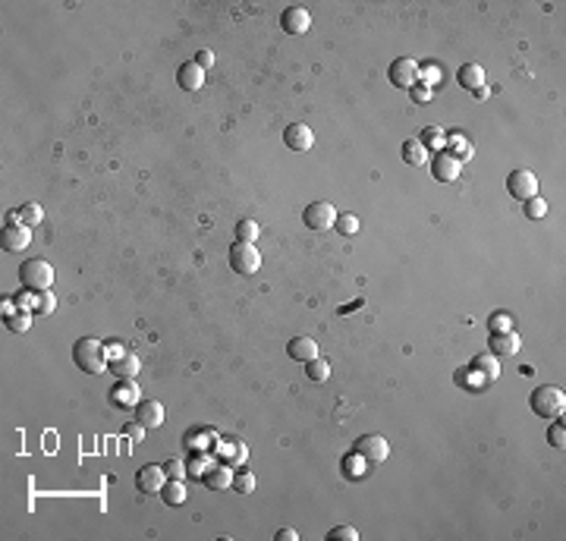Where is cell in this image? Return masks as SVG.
<instances>
[{"label":"cell","instance_id":"6da1fadb","mask_svg":"<svg viewBox=\"0 0 566 541\" xmlns=\"http://www.w3.org/2000/svg\"><path fill=\"white\" fill-rule=\"evenodd\" d=\"M73 362L82 371H88V375H104V371L110 368L107 349H104L101 340H94V337L76 340V347H73Z\"/></svg>","mask_w":566,"mask_h":541},{"label":"cell","instance_id":"7a4b0ae2","mask_svg":"<svg viewBox=\"0 0 566 541\" xmlns=\"http://www.w3.org/2000/svg\"><path fill=\"white\" fill-rule=\"evenodd\" d=\"M528 406H532V412H535V416H541V418H563V412H566V394L560 390V387L544 384V387H538L535 394H532Z\"/></svg>","mask_w":566,"mask_h":541},{"label":"cell","instance_id":"3957f363","mask_svg":"<svg viewBox=\"0 0 566 541\" xmlns=\"http://www.w3.org/2000/svg\"><path fill=\"white\" fill-rule=\"evenodd\" d=\"M19 280H23L25 290L31 293H47L54 286V268L44 262V258H31L19 268Z\"/></svg>","mask_w":566,"mask_h":541},{"label":"cell","instance_id":"277c9868","mask_svg":"<svg viewBox=\"0 0 566 541\" xmlns=\"http://www.w3.org/2000/svg\"><path fill=\"white\" fill-rule=\"evenodd\" d=\"M230 268L236 270V274H258V268H261V252H258L252 242H236V246H230Z\"/></svg>","mask_w":566,"mask_h":541},{"label":"cell","instance_id":"5b68a950","mask_svg":"<svg viewBox=\"0 0 566 541\" xmlns=\"http://www.w3.org/2000/svg\"><path fill=\"white\" fill-rule=\"evenodd\" d=\"M387 76H390V82H394L396 88L409 92V88L419 86V63L412 60V57H396V60L390 63Z\"/></svg>","mask_w":566,"mask_h":541},{"label":"cell","instance_id":"8992f818","mask_svg":"<svg viewBox=\"0 0 566 541\" xmlns=\"http://www.w3.org/2000/svg\"><path fill=\"white\" fill-rule=\"evenodd\" d=\"M506 192L516 201H528L538 195V177L532 171H513L506 177Z\"/></svg>","mask_w":566,"mask_h":541},{"label":"cell","instance_id":"52a82bcc","mask_svg":"<svg viewBox=\"0 0 566 541\" xmlns=\"http://www.w3.org/2000/svg\"><path fill=\"white\" fill-rule=\"evenodd\" d=\"M303 221L309 230H331L337 221V208L331 201H311L309 208L303 211Z\"/></svg>","mask_w":566,"mask_h":541},{"label":"cell","instance_id":"ba28073f","mask_svg":"<svg viewBox=\"0 0 566 541\" xmlns=\"http://www.w3.org/2000/svg\"><path fill=\"white\" fill-rule=\"evenodd\" d=\"M164 485H167V472H164V466L148 463V466H142V469L136 472V488H139L142 494H161Z\"/></svg>","mask_w":566,"mask_h":541},{"label":"cell","instance_id":"9c48e42d","mask_svg":"<svg viewBox=\"0 0 566 541\" xmlns=\"http://www.w3.org/2000/svg\"><path fill=\"white\" fill-rule=\"evenodd\" d=\"M356 453H362L368 463H384L390 453V444L381 434H362L356 441Z\"/></svg>","mask_w":566,"mask_h":541},{"label":"cell","instance_id":"30bf717a","mask_svg":"<svg viewBox=\"0 0 566 541\" xmlns=\"http://www.w3.org/2000/svg\"><path fill=\"white\" fill-rule=\"evenodd\" d=\"M280 25L287 35H305L311 29V13L305 7H287L280 16Z\"/></svg>","mask_w":566,"mask_h":541},{"label":"cell","instance_id":"8fae6325","mask_svg":"<svg viewBox=\"0 0 566 541\" xmlns=\"http://www.w3.org/2000/svg\"><path fill=\"white\" fill-rule=\"evenodd\" d=\"M0 242H3L7 252H23L25 246H31V227H25V224H3Z\"/></svg>","mask_w":566,"mask_h":541},{"label":"cell","instance_id":"7c38bea8","mask_svg":"<svg viewBox=\"0 0 566 541\" xmlns=\"http://www.w3.org/2000/svg\"><path fill=\"white\" fill-rule=\"evenodd\" d=\"M283 145H287L290 151H309V148L315 145V132L305 123H290L287 129H283Z\"/></svg>","mask_w":566,"mask_h":541},{"label":"cell","instance_id":"4fadbf2b","mask_svg":"<svg viewBox=\"0 0 566 541\" xmlns=\"http://www.w3.org/2000/svg\"><path fill=\"white\" fill-rule=\"evenodd\" d=\"M459 171H463V164L456 158H450L447 151H437L435 161H431V177L441 179V183H453L459 179Z\"/></svg>","mask_w":566,"mask_h":541},{"label":"cell","instance_id":"5bb4252c","mask_svg":"<svg viewBox=\"0 0 566 541\" xmlns=\"http://www.w3.org/2000/svg\"><path fill=\"white\" fill-rule=\"evenodd\" d=\"M139 368H142L139 356H136V353H129V349L110 359V375H116L120 381H132L136 375H139Z\"/></svg>","mask_w":566,"mask_h":541},{"label":"cell","instance_id":"9a60e30c","mask_svg":"<svg viewBox=\"0 0 566 541\" xmlns=\"http://www.w3.org/2000/svg\"><path fill=\"white\" fill-rule=\"evenodd\" d=\"M491 353L494 356H516L522 349V340L516 331H500V334H491Z\"/></svg>","mask_w":566,"mask_h":541},{"label":"cell","instance_id":"2e32d148","mask_svg":"<svg viewBox=\"0 0 566 541\" xmlns=\"http://www.w3.org/2000/svg\"><path fill=\"white\" fill-rule=\"evenodd\" d=\"M472 375H478L485 384H491V381H497L500 378V362H497V356L494 353H478V356L472 359Z\"/></svg>","mask_w":566,"mask_h":541},{"label":"cell","instance_id":"e0dca14e","mask_svg":"<svg viewBox=\"0 0 566 541\" xmlns=\"http://www.w3.org/2000/svg\"><path fill=\"white\" fill-rule=\"evenodd\" d=\"M287 356L296 359V362H311V359H318V343L311 340V337H293V340L287 343Z\"/></svg>","mask_w":566,"mask_h":541},{"label":"cell","instance_id":"ac0fdd59","mask_svg":"<svg viewBox=\"0 0 566 541\" xmlns=\"http://www.w3.org/2000/svg\"><path fill=\"white\" fill-rule=\"evenodd\" d=\"M136 422L145 428H161L164 425V406L157 400H142L136 406Z\"/></svg>","mask_w":566,"mask_h":541},{"label":"cell","instance_id":"d6986e66","mask_svg":"<svg viewBox=\"0 0 566 541\" xmlns=\"http://www.w3.org/2000/svg\"><path fill=\"white\" fill-rule=\"evenodd\" d=\"M110 397H114V403L120 406V410H132V406H139V403H142V390H139V384H136V378H132V381H120Z\"/></svg>","mask_w":566,"mask_h":541},{"label":"cell","instance_id":"ffe728a7","mask_svg":"<svg viewBox=\"0 0 566 541\" xmlns=\"http://www.w3.org/2000/svg\"><path fill=\"white\" fill-rule=\"evenodd\" d=\"M177 82H179V88L183 92H198V88L205 86V70L198 66V63H183L179 66V73H177Z\"/></svg>","mask_w":566,"mask_h":541},{"label":"cell","instance_id":"44dd1931","mask_svg":"<svg viewBox=\"0 0 566 541\" xmlns=\"http://www.w3.org/2000/svg\"><path fill=\"white\" fill-rule=\"evenodd\" d=\"M447 155L450 158H456L459 164L463 161H469V158L475 155V148H472V142H469V136H463V132H450V136H447Z\"/></svg>","mask_w":566,"mask_h":541},{"label":"cell","instance_id":"7402d4cb","mask_svg":"<svg viewBox=\"0 0 566 541\" xmlns=\"http://www.w3.org/2000/svg\"><path fill=\"white\" fill-rule=\"evenodd\" d=\"M456 79H459V86L463 88L475 92V88L485 86V66H478V63H463L459 73H456Z\"/></svg>","mask_w":566,"mask_h":541},{"label":"cell","instance_id":"603a6c76","mask_svg":"<svg viewBox=\"0 0 566 541\" xmlns=\"http://www.w3.org/2000/svg\"><path fill=\"white\" fill-rule=\"evenodd\" d=\"M186 485H183V479H167V485L161 488V501L167 503V507H183L186 503Z\"/></svg>","mask_w":566,"mask_h":541},{"label":"cell","instance_id":"cb8c5ba5","mask_svg":"<svg viewBox=\"0 0 566 541\" xmlns=\"http://www.w3.org/2000/svg\"><path fill=\"white\" fill-rule=\"evenodd\" d=\"M403 161L409 167H425L428 164V148L422 145L419 139H406L403 142Z\"/></svg>","mask_w":566,"mask_h":541},{"label":"cell","instance_id":"d4e9b609","mask_svg":"<svg viewBox=\"0 0 566 541\" xmlns=\"http://www.w3.org/2000/svg\"><path fill=\"white\" fill-rule=\"evenodd\" d=\"M368 460H365L362 453H356V450H352V453L346 456V460H343V475H346V479H365V475H368Z\"/></svg>","mask_w":566,"mask_h":541},{"label":"cell","instance_id":"484cf974","mask_svg":"<svg viewBox=\"0 0 566 541\" xmlns=\"http://www.w3.org/2000/svg\"><path fill=\"white\" fill-rule=\"evenodd\" d=\"M202 481L211 488V491H227V488L233 485V469H230V466H214V469H211Z\"/></svg>","mask_w":566,"mask_h":541},{"label":"cell","instance_id":"4316f807","mask_svg":"<svg viewBox=\"0 0 566 541\" xmlns=\"http://www.w3.org/2000/svg\"><path fill=\"white\" fill-rule=\"evenodd\" d=\"M419 142L428 148V151H431V148H435V151H443V145H447V132H443L441 126H428V129H422Z\"/></svg>","mask_w":566,"mask_h":541},{"label":"cell","instance_id":"83f0119b","mask_svg":"<svg viewBox=\"0 0 566 541\" xmlns=\"http://www.w3.org/2000/svg\"><path fill=\"white\" fill-rule=\"evenodd\" d=\"M305 375H309V381H315V384H321V381L331 378V362L327 359H311V362H305Z\"/></svg>","mask_w":566,"mask_h":541},{"label":"cell","instance_id":"f1b7e54d","mask_svg":"<svg viewBox=\"0 0 566 541\" xmlns=\"http://www.w3.org/2000/svg\"><path fill=\"white\" fill-rule=\"evenodd\" d=\"M233 491L236 494H242V497H248L252 491H255V475L252 472H233Z\"/></svg>","mask_w":566,"mask_h":541},{"label":"cell","instance_id":"f546056e","mask_svg":"<svg viewBox=\"0 0 566 541\" xmlns=\"http://www.w3.org/2000/svg\"><path fill=\"white\" fill-rule=\"evenodd\" d=\"M41 221H44V211H41V205L29 201V205H23V208H19V224H25V227H38Z\"/></svg>","mask_w":566,"mask_h":541},{"label":"cell","instance_id":"4dcf8cb0","mask_svg":"<svg viewBox=\"0 0 566 541\" xmlns=\"http://www.w3.org/2000/svg\"><path fill=\"white\" fill-rule=\"evenodd\" d=\"M3 325H7V331H13V334H25L31 327V312H16V315L3 318Z\"/></svg>","mask_w":566,"mask_h":541},{"label":"cell","instance_id":"1f68e13d","mask_svg":"<svg viewBox=\"0 0 566 541\" xmlns=\"http://www.w3.org/2000/svg\"><path fill=\"white\" fill-rule=\"evenodd\" d=\"M258 224L255 221H240V224H236V242H255L258 240Z\"/></svg>","mask_w":566,"mask_h":541},{"label":"cell","instance_id":"d6a6232c","mask_svg":"<svg viewBox=\"0 0 566 541\" xmlns=\"http://www.w3.org/2000/svg\"><path fill=\"white\" fill-rule=\"evenodd\" d=\"M334 230L343 233V236H352V233H359V217L356 214H337Z\"/></svg>","mask_w":566,"mask_h":541},{"label":"cell","instance_id":"836d02e7","mask_svg":"<svg viewBox=\"0 0 566 541\" xmlns=\"http://www.w3.org/2000/svg\"><path fill=\"white\" fill-rule=\"evenodd\" d=\"M522 205H526V217H528V221H541V217L548 214V201H544L541 195H535V199L522 201Z\"/></svg>","mask_w":566,"mask_h":541},{"label":"cell","instance_id":"e575fe53","mask_svg":"<svg viewBox=\"0 0 566 541\" xmlns=\"http://www.w3.org/2000/svg\"><path fill=\"white\" fill-rule=\"evenodd\" d=\"M548 444H551V447H557V450L566 447V428H563V422H551V428H548Z\"/></svg>","mask_w":566,"mask_h":541},{"label":"cell","instance_id":"d590c367","mask_svg":"<svg viewBox=\"0 0 566 541\" xmlns=\"http://www.w3.org/2000/svg\"><path fill=\"white\" fill-rule=\"evenodd\" d=\"M491 334H500V331H513V315H506V312H494L488 321Z\"/></svg>","mask_w":566,"mask_h":541},{"label":"cell","instance_id":"8d00e7d4","mask_svg":"<svg viewBox=\"0 0 566 541\" xmlns=\"http://www.w3.org/2000/svg\"><path fill=\"white\" fill-rule=\"evenodd\" d=\"M327 541H359V529L352 526H337L327 532Z\"/></svg>","mask_w":566,"mask_h":541},{"label":"cell","instance_id":"74e56055","mask_svg":"<svg viewBox=\"0 0 566 541\" xmlns=\"http://www.w3.org/2000/svg\"><path fill=\"white\" fill-rule=\"evenodd\" d=\"M54 302L57 296L47 290V293H38V299H35V315H51L54 312Z\"/></svg>","mask_w":566,"mask_h":541},{"label":"cell","instance_id":"f35d334b","mask_svg":"<svg viewBox=\"0 0 566 541\" xmlns=\"http://www.w3.org/2000/svg\"><path fill=\"white\" fill-rule=\"evenodd\" d=\"M164 472H167V479H186L189 466L183 463V460H167V463H164Z\"/></svg>","mask_w":566,"mask_h":541},{"label":"cell","instance_id":"ab89813d","mask_svg":"<svg viewBox=\"0 0 566 541\" xmlns=\"http://www.w3.org/2000/svg\"><path fill=\"white\" fill-rule=\"evenodd\" d=\"M419 79L425 82V86L437 82V79H441V66H437V63H425V66H419Z\"/></svg>","mask_w":566,"mask_h":541},{"label":"cell","instance_id":"60d3db41","mask_svg":"<svg viewBox=\"0 0 566 541\" xmlns=\"http://www.w3.org/2000/svg\"><path fill=\"white\" fill-rule=\"evenodd\" d=\"M35 299H38V296H31V290H25V293L16 296V309H19V312H31V315H35Z\"/></svg>","mask_w":566,"mask_h":541},{"label":"cell","instance_id":"b9f144b4","mask_svg":"<svg viewBox=\"0 0 566 541\" xmlns=\"http://www.w3.org/2000/svg\"><path fill=\"white\" fill-rule=\"evenodd\" d=\"M205 466H211V460H205V456L192 460V463H189V475H195V479H205V475H208V472H205Z\"/></svg>","mask_w":566,"mask_h":541},{"label":"cell","instance_id":"7bdbcfd3","mask_svg":"<svg viewBox=\"0 0 566 541\" xmlns=\"http://www.w3.org/2000/svg\"><path fill=\"white\" fill-rule=\"evenodd\" d=\"M409 95H412V101H415V104H428V101H431V88H428V86L409 88Z\"/></svg>","mask_w":566,"mask_h":541},{"label":"cell","instance_id":"ee69618b","mask_svg":"<svg viewBox=\"0 0 566 541\" xmlns=\"http://www.w3.org/2000/svg\"><path fill=\"white\" fill-rule=\"evenodd\" d=\"M195 63H198L202 70H211V66H214V54H211L208 47H202V51L195 54Z\"/></svg>","mask_w":566,"mask_h":541},{"label":"cell","instance_id":"f6af8a7d","mask_svg":"<svg viewBox=\"0 0 566 541\" xmlns=\"http://www.w3.org/2000/svg\"><path fill=\"white\" fill-rule=\"evenodd\" d=\"M145 431H148V428L139 425V422H136V425H126V438H129L132 444H139L142 438H145Z\"/></svg>","mask_w":566,"mask_h":541},{"label":"cell","instance_id":"bcb514c9","mask_svg":"<svg viewBox=\"0 0 566 541\" xmlns=\"http://www.w3.org/2000/svg\"><path fill=\"white\" fill-rule=\"evenodd\" d=\"M274 538L277 541H299V532H296V529H280Z\"/></svg>","mask_w":566,"mask_h":541},{"label":"cell","instance_id":"7dc6e473","mask_svg":"<svg viewBox=\"0 0 566 541\" xmlns=\"http://www.w3.org/2000/svg\"><path fill=\"white\" fill-rule=\"evenodd\" d=\"M0 312H3V318H10V315H16V302H10V299H3V305H0Z\"/></svg>","mask_w":566,"mask_h":541},{"label":"cell","instance_id":"c3c4849f","mask_svg":"<svg viewBox=\"0 0 566 541\" xmlns=\"http://www.w3.org/2000/svg\"><path fill=\"white\" fill-rule=\"evenodd\" d=\"M362 302H365V299H362V296H359L356 302H349V305H343L340 312H343V315H346V312H352V309H362Z\"/></svg>","mask_w":566,"mask_h":541},{"label":"cell","instance_id":"681fc988","mask_svg":"<svg viewBox=\"0 0 566 541\" xmlns=\"http://www.w3.org/2000/svg\"><path fill=\"white\" fill-rule=\"evenodd\" d=\"M3 221H7V224H19V211H10V214L3 217Z\"/></svg>","mask_w":566,"mask_h":541},{"label":"cell","instance_id":"f907efd6","mask_svg":"<svg viewBox=\"0 0 566 541\" xmlns=\"http://www.w3.org/2000/svg\"><path fill=\"white\" fill-rule=\"evenodd\" d=\"M475 98H478V101H485V98H488V88H485V86H481V88H475Z\"/></svg>","mask_w":566,"mask_h":541}]
</instances>
